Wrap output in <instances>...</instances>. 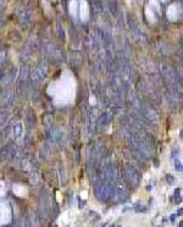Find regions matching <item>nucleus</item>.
Masks as SVG:
<instances>
[{
	"instance_id": "nucleus-1",
	"label": "nucleus",
	"mask_w": 183,
	"mask_h": 227,
	"mask_svg": "<svg viewBox=\"0 0 183 227\" xmlns=\"http://www.w3.org/2000/svg\"><path fill=\"white\" fill-rule=\"evenodd\" d=\"M20 226L21 227H32V225H30V222L28 221V218L24 216L23 218H22V221H21V223H20Z\"/></svg>"
},
{
	"instance_id": "nucleus-2",
	"label": "nucleus",
	"mask_w": 183,
	"mask_h": 227,
	"mask_svg": "<svg viewBox=\"0 0 183 227\" xmlns=\"http://www.w3.org/2000/svg\"><path fill=\"white\" fill-rule=\"evenodd\" d=\"M176 168H177V170H179V171H182V167H181V165H179V164H176Z\"/></svg>"
},
{
	"instance_id": "nucleus-3",
	"label": "nucleus",
	"mask_w": 183,
	"mask_h": 227,
	"mask_svg": "<svg viewBox=\"0 0 183 227\" xmlns=\"http://www.w3.org/2000/svg\"><path fill=\"white\" fill-rule=\"evenodd\" d=\"M177 215H178V216H181V215H182V209H179V210L177 211Z\"/></svg>"
},
{
	"instance_id": "nucleus-4",
	"label": "nucleus",
	"mask_w": 183,
	"mask_h": 227,
	"mask_svg": "<svg viewBox=\"0 0 183 227\" xmlns=\"http://www.w3.org/2000/svg\"><path fill=\"white\" fill-rule=\"evenodd\" d=\"M179 227H182V222H179Z\"/></svg>"
}]
</instances>
